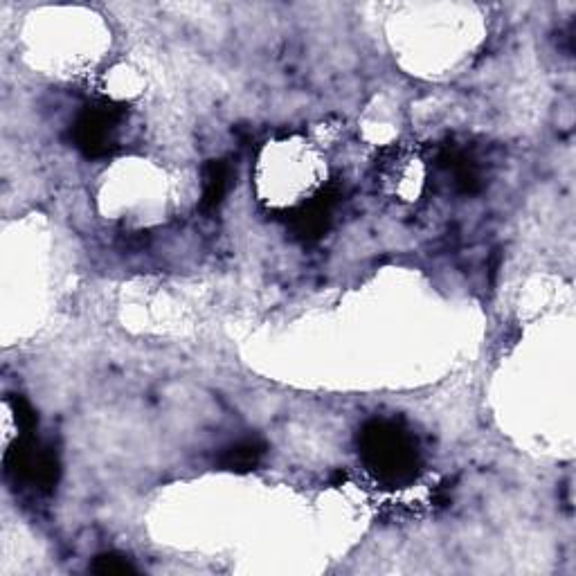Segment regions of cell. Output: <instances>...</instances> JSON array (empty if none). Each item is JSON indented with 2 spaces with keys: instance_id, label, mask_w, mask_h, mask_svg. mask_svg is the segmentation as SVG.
Listing matches in <instances>:
<instances>
[{
  "instance_id": "cell-8",
  "label": "cell",
  "mask_w": 576,
  "mask_h": 576,
  "mask_svg": "<svg viewBox=\"0 0 576 576\" xmlns=\"http://www.w3.org/2000/svg\"><path fill=\"white\" fill-rule=\"evenodd\" d=\"M90 570L99 576H126V574H138V567H135L129 558L122 556V554H115V552H108V554H99L95 556L93 565H90Z\"/></svg>"
},
{
  "instance_id": "cell-6",
  "label": "cell",
  "mask_w": 576,
  "mask_h": 576,
  "mask_svg": "<svg viewBox=\"0 0 576 576\" xmlns=\"http://www.w3.org/2000/svg\"><path fill=\"white\" fill-rule=\"evenodd\" d=\"M232 169L225 160H207L203 167V196L201 207L203 210H216L223 203L225 194L230 187Z\"/></svg>"
},
{
  "instance_id": "cell-2",
  "label": "cell",
  "mask_w": 576,
  "mask_h": 576,
  "mask_svg": "<svg viewBox=\"0 0 576 576\" xmlns=\"http://www.w3.org/2000/svg\"><path fill=\"white\" fill-rule=\"evenodd\" d=\"M124 106L115 102H97L86 106L72 124V144L81 156L90 160L111 156L115 149V131L124 117Z\"/></svg>"
},
{
  "instance_id": "cell-9",
  "label": "cell",
  "mask_w": 576,
  "mask_h": 576,
  "mask_svg": "<svg viewBox=\"0 0 576 576\" xmlns=\"http://www.w3.org/2000/svg\"><path fill=\"white\" fill-rule=\"evenodd\" d=\"M9 405H12V410H14L18 428H21L23 432H34L36 426H39V417H36L32 405L27 403L23 396H9Z\"/></svg>"
},
{
  "instance_id": "cell-5",
  "label": "cell",
  "mask_w": 576,
  "mask_h": 576,
  "mask_svg": "<svg viewBox=\"0 0 576 576\" xmlns=\"http://www.w3.org/2000/svg\"><path fill=\"white\" fill-rule=\"evenodd\" d=\"M439 165L448 169L455 178L457 192L462 194H477L482 189V176L475 162L459 149H444L439 153Z\"/></svg>"
},
{
  "instance_id": "cell-4",
  "label": "cell",
  "mask_w": 576,
  "mask_h": 576,
  "mask_svg": "<svg viewBox=\"0 0 576 576\" xmlns=\"http://www.w3.org/2000/svg\"><path fill=\"white\" fill-rule=\"evenodd\" d=\"M266 455V444L257 437L241 439L237 444L221 450V455L216 462L223 471L230 473H250L252 468H257L261 459Z\"/></svg>"
},
{
  "instance_id": "cell-3",
  "label": "cell",
  "mask_w": 576,
  "mask_h": 576,
  "mask_svg": "<svg viewBox=\"0 0 576 576\" xmlns=\"http://www.w3.org/2000/svg\"><path fill=\"white\" fill-rule=\"evenodd\" d=\"M340 201V192L336 187H324L315 194L309 203L297 207L288 216V225L302 241H318L331 225L333 207Z\"/></svg>"
},
{
  "instance_id": "cell-7",
  "label": "cell",
  "mask_w": 576,
  "mask_h": 576,
  "mask_svg": "<svg viewBox=\"0 0 576 576\" xmlns=\"http://www.w3.org/2000/svg\"><path fill=\"white\" fill-rule=\"evenodd\" d=\"M59 477H61V464H59L57 453H54L52 448L39 446V453H36V459H34L30 482L39 486L43 493H50V491H54V486L59 484Z\"/></svg>"
},
{
  "instance_id": "cell-1",
  "label": "cell",
  "mask_w": 576,
  "mask_h": 576,
  "mask_svg": "<svg viewBox=\"0 0 576 576\" xmlns=\"http://www.w3.org/2000/svg\"><path fill=\"white\" fill-rule=\"evenodd\" d=\"M358 453L376 482L401 489L417 480L421 468L417 444L394 421L369 419L358 430Z\"/></svg>"
}]
</instances>
